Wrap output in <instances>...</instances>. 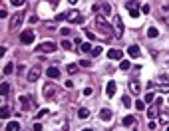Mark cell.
<instances>
[{
	"mask_svg": "<svg viewBox=\"0 0 169 131\" xmlns=\"http://www.w3.org/2000/svg\"><path fill=\"white\" fill-rule=\"evenodd\" d=\"M56 50V44L54 42H44L40 46H36V52H42V54H52Z\"/></svg>",
	"mask_w": 169,
	"mask_h": 131,
	"instance_id": "cell-5",
	"label": "cell"
},
{
	"mask_svg": "<svg viewBox=\"0 0 169 131\" xmlns=\"http://www.w3.org/2000/svg\"><path fill=\"white\" fill-rule=\"evenodd\" d=\"M124 125H126V127L135 125V117H133V115H126V117H124Z\"/></svg>",
	"mask_w": 169,
	"mask_h": 131,
	"instance_id": "cell-15",
	"label": "cell"
},
{
	"mask_svg": "<svg viewBox=\"0 0 169 131\" xmlns=\"http://www.w3.org/2000/svg\"><path fill=\"white\" fill-rule=\"evenodd\" d=\"M78 117H80V119H88V117H90V109L82 107V109L78 111Z\"/></svg>",
	"mask_w": 169,
	"mask_h": 131,
	"instance_id": "cell-20",
	"label": "cell"
},
{
	"mask_svg": "<svg viewBox=\"0 0 169 131\" xmlns=\"http://www.w3.org/2000/svg\"><path fill=\"white\" fill-rule=\"evenodd\" d=\"M92 93H94V89H92V87H86V89H84V95H92Z\"/></svg>",
	"mask_w": 169,
	"mask_h": 131,
	"instance_id": "cell-42",
	"label": "cell"
},
{
	"mask_svg": "<svg viewBox=\"0 0 169 131\" xmlns=\"http://www.w3.org/2000/svg\"><path fill=\"white\" fill-rule=\"evenodd\" d=\"M80 50H82V52H92V50H94V46H92L90 42H84L82 46H80Z\"/></svg>",
	"mask_w": 169,
	"mask_h": 131,
	"instance_id": "cell-25",
	"label": "cell"
},
{
	"mask_svg": "<svg viewBox=\"0 0 169 131\" xmlns=\"http://www.w3.org/2000/svg\"><path fill=\"white\" fill-rule=\"evenodd\" d=\"M124 105H126V107L131 105V99H129V97H124Z\"/></svg>",
	"mask_w": 169,
	"mask_h": 131,
	"instance_id": "cell-43",
	"label": "cell"
},
{
	"mask_svg": "<svg viewBox=\"0 0 169 131\" xmlns=\"http://www.w3.org/2000/svg\"><path fill=\"white\" fill-rule=\"evenodd\" d=\"M8 91H10V86H8L6 82H2V86H0V93H2V97L8 95Z\"/></svg>",
	"mask_w": 169,
	"mask_h": 131,
	"instance_id": "cell-21",
	"label": "cell"
},
{
	"mask_svg": "<svg viewBox=\"0 0 169 131\" xmlns=\"http://www.w3.org/2000/svg\"><path fill=\"white\" fill-rule=\"evenodd\" d=\"M22 20H24V16H22L20 12H18V14H14V16H12V20H10V28H12V30H16V28L22 24Z\"/></svg>",
	"mask_w": 169,
	"mask_h": 131,
	"instance_id": "cell-7",
	"label": "cell"
},
{
	"mask_svg": "<svg viewBox=\"0 0 169 131\" xmlns=\"http://www.w3.org/2000/svg\"><path fill=\"white\" fill-rule=\"evenodd\" d=\"M36 40V34L32 32V30H24L22 34H20V42L22 44H26V46H30V44Z\"/></svg>",
	"mask_w": 169,
	"mask_h": 131,
	"instance_id": "cell-3",
	"label": "cell"
},
{
	"mask_svg": "<svg viewBox=\"0 0 169 131\" xmlns=\"http://www.w3.org/2000/svg\"><path fill=\"white\" fill-rule=\"evenodd\" d=\"M153 97H155V95H153L151 91H147V95H145V101H147V103H151V101H153Z\"/></svg>",
	"mask_w": 169,
	"mask_h": 131,
	"instance_id": "cell-33",
	"label": "cell"
},
{
	"mask_svg": "<svg viewBox=\"0 0 169 131\" xmlns=\"http://www.w3.org/2000/svg\"><path fill=\"white\" fill-rule=\"evenodd\" d=\"M12 72H14V66H12V64H8V66H4V76H10Z\"/></svg>",
	"mask_w": 169,
	"mask_h": 131,
	"instance_id": "cell-26",
	"label": "cell"
},
{
	"mask_svg": "<svg viewBox=\"0 0 169 131\" xmlns=\"http://www.w3.org/2000/svg\"><path fill=\"white\" fill-rule=\"evenodd\" d=\"M6 131H20V123L18 121H10L6 125Z\"/></svg>",
	"mask_w": 169,
	"mask_h": 131,
	"instance_id": "cell-18",
	"label": "cell"
},
{
	"mask_svg": "<svg viewBox=\"0 0 169 131\" xmlns=\"http://www.w3.org/2000/svg\"><path fill=\"white\" fill-rule=\"evenodd\" d=\"M44 115H48V109H40V111L36 113V117H38V119H42Z\"/></svg>",
	"mask_w": 169,
	"mask_h": 131,
	"instance_id": "cell-31",
	"label": "cell"
},
{
	"mask_svg": "<svg viewBox=\"0 0 169 131\" xmlns=\"http://www.w3.org/2000/svg\"><path fill=\"white\" fill-rule=\"evenodd\" d=\"M129 66H131V64H129L127 60H124V62L120 64V68H122V70H129Z\"/></svg>",
	"mask_w": 169,
	"mask_h": 131,
	"instance_id": "cell-32",
	"label": "cell"
},
{
	"mask_svg": "<svg viewBox=\"0 0 169 131\" xmlns=\"http://www.w3.org/2000/svg\"><path fill=\"white\" fill-rule=\"evenodd\" d=\"M127 87H129V91H131L133 95H137V93L141 91V86H139V82H135V80H131V82L127 84Z\"/></svg>",
	"mask_w": 169,
	"mask_h": 131,
	"instance_id": "cell-11",
	"label": "cell"
},
{
	"mask_svg": "<svg viewBox=\"0 0 169 131\" xmlns=\"http://www.w3.org/2000/svg\"><path fill=\"white\" fill-rule=\"evenodd\" d=\"M96 24H98V28L104 32V36H106V38L114 34V24H108L106 16H96Z\"/></svg>",
	"mask_w": 169,
	"mask_h": 131,
	"instance_id": "cell-1",
	"label": "cell"
},
{
	"mask_svg": "<svg viewBox=\"0 0 169 131\" xmlns=\"http://www.w3.org/2000/svg\"><path fill=\"white\" fill-rule=\"evenodd\" d=\"M60 34H62V36H68V34H72V32H70L68 28H62V30H60Z\"/></svg>",
	"mask_w": 169,
	"mask_h": 131,
	"instance_id": "cell-41",
	"label": "cell"
},
{
	"mask_svg": "<svg viewBox=\"0 0 169 131\" xmlns=\"http://www.w3.org/2000/svg\"><path fill=\"white\" fill-rule=\"evenodd\" d=\"M50 93H54V87H50V86H46V95H50Z\"/></svg>",
	"mask_w": 169,
	"mask_h": 131,
	"instance_id": "cell-44",
	"label": "cell"
},
{
	"mask_svg": "<svg viewBox=\"0 0 169 131\" xmlns=\"http://www.w3.org/2000/svg\"><path fill=\"white\" fill-rule=\"evenodd\" d=\"M60 20H68V22H72V24H82L84 22V16H82V12H78V10H70V12H66V14H62V16H58Z\"/></svg>",
	"mask_w": 169,
	"mask_h": 131,
	"instance_id": "cell-2",
	"label": "cell"
},
{
	"mask_svg": "<svg viewBox=\"0 0 169 131\" xmlns=\"http://www.w3.org/2000/svg\"><path fill=\"white\" fill-rule=\"evenodd\" d=\"M86 34H88V38H90V40H94V38H96V34H94V32H90V30H88Z\"/></svg>",
	"mask_w": 169,
	"mask_h": 131,
	"instance_id": "cell-46",
	"label": "cell"
},
{
	"mask_svg": "<svg viewBox=\"0 0 169 131\" xmlns=\"http://www.w3.org/2000/svg\"><path fill=\"white\" fill-rule=\"evenodd\" d=\"M127 54H129V58H139V56H141L139 46H137V44H131V46L127 48Z\"/></svg>",
	"mask_w": 169,
	"mask_h": 131,
	"instance_id": "cell-9",
	"label": "cell"
},
{
	"mask_svg": "<svg viewBox=\"0 0 169 131\" xmlns=\"http://www.w3.org/2000/svg\"><path fill=\"white\" fill-rule=\"evenodd\" d=\"M40 74H42V70H40V66H34L30 72H28V82H36L38 78H40Z\"/></svg>",
	"mask_w": 169,
	"mask_h": 131,
	"instance_id": "cell-6",
	"label": "cell"
},
{
	"mask_svg": "<svg viewBox=\"0 0 169 131\" xmlns=\"http://www.w3.org/2000/svg\"><path fill=\"white\" fill-rule=\"evenodd\" d=\"M159 89H161V91H169V86H165V84H163V86L159 87Z\"/></svg>",
	"mask_w": 169,
	"mask_h": 131,
	"instance_id": "cell-49",
	"label": "cell"
},
{
	"mask_svg": "<svg viewBox=\"0 0 169 131\" xmlns=\"http://www.w3.org/2000/svg\"><path fill=\"white\" fill-rule=\"evenodd\" d=\"M10 2H12V4H14V6H20V8H22V6H24V2H26V0H10Z\"/></svg>",
	"mask_w": 169,
	"mask_h": 131,
	"instance_id": "cell-34",
	"label": "cell"
},
{
	"mask_svg": "<svg viewBox=\"0 0 169 131\" xmlns=\"http://www.w3.org/2000/svg\"><path fill=\"white\" fill-rule=\"evenodd\" d=\"M116 89H118V84H116V82H108V87H106V91H108V95H110V97L116 93Z\"/></svg>",
	"mask_w": 169,
	"mask_h": 131,
	"instance_id": "cell-13",
	"label": "cell"
},
{
	"mask_svg": "<svg viewBox=\"0 0 169 131\" xmlns=\"http://www.w3.org/2000/svg\"><path fill=\"white\" fill-rule=\"evenodd\" d=\"M62 48L64 50H72V42L70 40H62Z\"/></svg>",
	"mask_w": 169,
	"mask_h": 131,
	"instance_id": "cell-29",
	"label": "cell"
},
{
	"mask_svg": "<svg viewBox=\"0 0 169 131\" xmlns=\"http://www.w3.org/2000/svg\"><path fill=\"white\" fill-rule=\"evenodd\" d=\"M114 32H116L118 38L124 36V22H122V18H120L118 14H116V18H114Z\"/></svg>",
	"mask_w": 169,
	"mask_h": 131,
	"instance_id": "cell-4",
	"label": "cell"
},
{
	"mask_svg": "<svg viewBox=\"0 0 169 131\" xmlns=\"http://www.w3.org/2000/svg\"><path fill=\"white\" fill-rule=\"evenodd\" d=\"M6 16H8V10L2 8V10H0V18H6Z\"/></svg>",
	"mask_w": 169,
	"mask_h": 131,
	"instance_id": "cell-40",
	"label": "cell"
},
{
	"mask_svg": "<svg viewBox=\"0 0 169 131\" xmlns=\"http://www.w3.org/2000/svg\"><path fill=\"white\" fill-rule=\"evenodd\" d=\"M102 50H104L102 46H96V48L90 52V56H92V58H96V56H100V54H102Z\"/></svg>",
	"mask_w": 169,
	"mask_h": 131,
	"instance_id": "cell-23",
	"label": "cell"
},
{
	"mask_svg": "<svg viewBox=\"0 0 169 131\" xmlns=\"http://www.w3.org/2000/svg\"><path fill=\"white\" fill-rule=\"evenodd\" d=\"M8 115H10V105H2V107H0V117L6 119Z\"/></svg>",
	"mask_w": 169,
	"mask_h": 131,
	"instance_id": "cell-17",
	"label": "cell"
},
{
	"mask_svg": "<svg viewBox=\"0 0 169 131\" xmlns=\"http://www.w3.org/2000/svg\"><path fill=\"white\" fill-rule=\"evenodd\" d=\"M34 131H42V125L40 123H34Z\"/></svg>",
	"mask_w": 169,
	"mask_h": 131,
	"instance_id": "cell-48",
	"label": "cell"
},
{
	"mask_svg": "<svg viewBox=\"0 0 169 131\" xmlns=\"http://www.w3.org/2000/svg\"><path fill=\"white\" fill-rule=\"evenodd\" d=\"M76 2H78V0H68V4H76Z\"/></svg>",
	"mask_w": 169,
	"mask_h": 131,
	"instance_id": "cell-50",
	"label": "cell"
},
{
	"mask_svg": "<svg viewBox=\"0 0 169 131\" xmlns=\"http://www.w3.org/2000/svg\"><path fill=\"white\" fill-rule=\"evenodd\" d=\"M159 121H161V123H169V113H165V111H163V113L159 115Z\"/></svg>",
	"mask_w": 169,
	"mask_h": 131,
	"instance_id": "cell-28",
	"label": "cell"
},
{
	"mask_svg": "<svg viewBox=\"0 0 169 131\" xmlns=\"http://www.w3.org/2000/svg\"><path fill=\"white\" fill-rule=\"evenodd\" d=\"M82 131H94V129H82Z\"/></svg>",
	"mask_w": 169,
	"mask_h": 131,
	"instance_id": "cell-51",
	"label": "cell"
},
{
	"mask_svg": "<svg viewBox=\"0 0 169 131\" xmlns=\"http://www.w3.org/2000/svg\"><path fill=\"white\" fill-rule=\"evenodd\" d=\"M46 74H48V78H50V80H58V78H60V70H58V68H54V66H50V68L46 70Z\"/></svg>",
	"mask_w": 169,
	"mask_h": 131,
	"instance_id": "cell-10",
	"label": "cell"
},
{
	"mask_svg": "<svg viewBox=\"0 0 169 131\" xmlns=\"http://www.w3.org/2000/svg\"><path fill=\"white\" fill-rule=\"evenodd\" d=\"M36 20H38L36 16H30V18H28V22H30V24H36Z\"/></svg>",
	"mask_w": 169,
	"mask_h": 131,
	"instance_id": "cell-45",
	"label": "cell"
},
{
	"mask_svg": "<svg viewBox=\"0 0 169 131\" xmlns=\"http://www.w3.org/2000/svg\"><path fill=\"white\" fill-rule=\"evenodd\" d=\"M161 14H165V16H169V4H165V6H161ZM169 20V18H167Z\"/></svg>",
	"mask_w": 169,
	"mask_h": 131,
	"instance_id": "cell-35",
	"label": "cell"
},
{
	"mask_svg": "<svg viewBox=\"0 0 169 131\" xmlns=\"http://www.w3.org/2000/svg\"><path fill=\"white\" fill-rule=\"evenodd\" d=\"M157 113H159V101H155L151 107H147V117H149V119L157 117Z\"/></svg>",
	"mask_w": 169,
	"mask_h": 131,
	"instance_id": "cell-8",
	"label": "cell"
},
{
	"mask_svg": "<svg viewBox=\"0 0 169 131\" xmlns=\"http://www.w3.org/2000/svg\"><path fill=\"white\" fill-rule=\"evenodd\" d=\"M100 117H102L104 121H110V119H112V111H110L108 107H104V109L100 111Z\"/></svg>",
	"mask_w": 169,
	"mask_h": 131,
	"instance_id": "cell-14",
	"label": "cell"
},
{
	"mask_svg": "<svg viewBox=\"0 0 169 131\" xmlns=\"http://www.w3.org/2000/svg\"><path fill=\"white\" fill-rule=\"evenodd\" d=\"M126 8L127 10H139V2H135V0H129V2H126Z\"/></svg>",
	"mask_w": 169,
	"mask_h": 131,
	"instance_id": "cell-19",
	"label": "cell"
},
{
	"mask_svg": "<svg viewBox=\"0 0 169 131\" xmlns=\"http://www.w3.org/2000/svg\"><path fill=\"white\" fill-rule=\"evenodd\" d=\"M80 66H82V68H90L92 64H90V60H82V62H80Z\"/></svg>",
	"mask_w": 169,
	"mask_h": 131,
	"instance_id": "cell-38",
	"label": "cell"
},
{
	"mask_svg": "<svg viewBox=\"0 0 169 131\" xmlns=\"http://www.w3.org/2000/svg\"><path fill=\"white\" fill-rule=\"evenodd\" d=\"M66 70H68V74H78L80 64H68V66H66Z\"/></svg>",
	"mask_w": 169,
	"mask_h": 131,
	"instance_id": "cell-16",
	"label": "cell"
},
{
	"mask_svg": "<svg viewBox=\"0 0 169 131\" xmlns=\"http://www.w3.org/2000/svg\"><path fill=\"white\" fill-rule=\"evenodd\" d=\"M165 131H169V127H167V129H165Z\"/></svg>",
	"mask_w": 169,
	"mask_h": 131,
	"instance_id": "cell-52",
	"label": "cell"
},
{
	"mask_svg": "<svg viewBox=\"0 0 169 131\" xmlns=\"http://www.w3.org/2000/svg\"><path fill=\"white\" fill-rule=\"evenodd\" d=\"M46 2H48V4H50V6H52V8H56V6H58V4H60V0H46Z\"/></svg>",
	"mask_w": 169,
	"mask_h": 131,
	"instance_id": "cell-37",
	"label": "cell"
},
{
	"mask_svg": "<svg viewBox=\"0 0 169 131\" xmlns=\"http://www.w3.org/2000/svg\"><path fill=\"white\" fill-rule=\"evenodd\" d=\"M127 12L131 14V18H137V16H139V10H137V8H135V10H127Z\"/></svg>",
	"mask_w": 169,
	"mask_h": 131,
	"instance_id": "cell-36",
	"label": "cell"
},
{
	"mask_svg": "<svg viewBox=\"0 0 169 131\" xmlns=\"http://www.w3.org/2000/svg\"><path fill=\"white\" fill-rule=\"evenodd\" d=\"M108 58L110 60H122V52L120 50H108Z\"/></svg>",
	"mask_w": 169,
	"mask_h": 131,
	"instance_id": "cell-12",
	"label": "cell"
},
{
	"mask_svg": "<svg viewBox=\"0 0 169 131\" xmlns=\"http://www.w3.org/2000/svg\"><path fill=\"white\" fill-rule=\"evenodd\" d=\"M147 36H149V38H157V36H159V32H157V28H153V26H151V28L147 30Z\"/></svg>",
	"mask_w": 169,
	"mask_h": 131,
	"instance_id": "cell-22",
	"label": "cell"
},
{
	"mask_svg": "<svg viewBox=\"0 0 169 131\" xmlns=\"http://www.w3.org/2000/svg\"><path fill=\"white\" fill-rule=\"evenodd\" d=\"M20 103H22V107H24V109H28V107H30V101H28V97H26V95H24V97H20Z\"/></svg>",
	"mask_w": 169,
	"mask_h": 131,
	"instance_id": "cell-27",
	"label": "cell"
},
{
	"mask_svg": "<svg viewBox=\"0 0 169 131\" xmlns=\"http://www.w3.org/2000/svg\"><path fill=\"white\" fill-rule=\"evenodd\" d=\"M135 109H137V111H143V109H145V101H143V99H137V101H135Z\"/></svg>",
	"mask_w": 169,
	"mask_h": 131,
	"instance_id": "cell-24",
	"label": "cell"
},
{
	"mask_svg": "<svg viewBox=\"0 0 169 131\" xmlns=\"http://www.w3.org/2000/svg\"><path fill=\"white\" fill-rule=\"evenodd\" d=\"M149 10H151V8H149V4H145V6H141V12H143V14H149Z\"/></svg>",
	"mask_w": 169,
	"mask_h": 131,
	"instance_id": "cell-39",
	"label": "cell"
},
{
	"mask_svg": "<svg viewBox=\"0 0 169 131\" xmlns=\"http://www.w3.org/2000/svg\"><path fill=\"white\" fill-rule=\"evenodd\" d=\"M102 12H104V14H110V12H112V6H110V4H102Z\"/></svg>",
	"mask_w": 169,
	"mask_h": 131,
	"instance_id": "cell-30",
	"label": "cell"
},
{
	"mask_svg": "<svg viewBox=\"0 0 169 131\" xmlns=\"http://www.w3.org/2000/svg\"><path fill=\"white\" fill-rule=\"evenodd\" d=\"M66 87H68V89H72V87H74V82H70V80H68V82H66Z\"/></svg>",
	"mask_w": 169,
	"mask_h": 131,
	"instance_id": "cell-47",
	"label": "cell"
}]
</instances>
